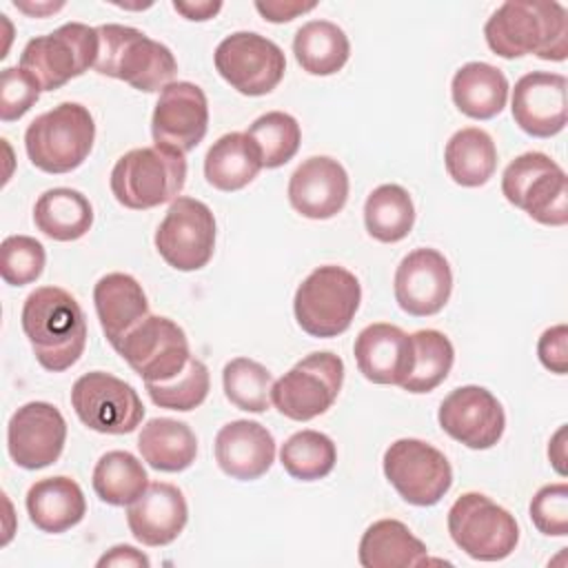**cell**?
<instances>
[{
    "mask_svg": "<svg viewBox=\"0 0 568 568\" xmlns=\"http://www.w3.org/2000/svg\"><path fill=\"white\" fill-rule=\"evenodd\" d=\"M501 193L539 224L564 226L568 222V180L546 153L528 151L515 158L504 169Z\"/></svg>",
    "mask_w": 568,
    "mask_h": 568,
    "instance_id": "cell-7",
    "label": "cell"
},
{
    "mask_svg": "<svg viewBox=\"0 0 568 568\" xmlns=\"http://www.w3.org/2000/svg\"><path fill=\"white\" fill-rule=\"evenodd\" d=\"M95 71L131 84L138 91L153 93L175 82L178 62L169 47L146 33L124 24L98 27Z\"/></svg>",
    "mask_w": 568,
    "mask_h": 568,
    "instance_id": "cell-3",
    "label": "cell"
},
{
    "mask_svg": "<svg viewBox=\"0 0 568 568\" xmlns=\"http://www.w3.org/2000/svg\"><path fill=\"white\" fill-rule=\"evenodd\" d=\"M439 426L446 435L473 450L493 448L506 428L499 399L484 386H459L439 406Z\"/></svg>",
    "mask_w": 568,
    "mask_h": 568,
    "instance_id": "cell-16",
    "label": "cell"
},
{
    "mask_svg": "<svg viewBox=\"0 0 568 568\" xmlns=\"http://www.w3.org/2000/svg\"><path fill=\"white\" fill-rule=\"evenodd\" d=\"M27 513L42 532H64L82 521L87 501L82 488L64 475L36 481L27 493Z\"/></svg>",
    "mask_w": 568,
    "mask_h": 568,
    "instance_id": "cell-26",
    "label": "cell"
},
{
    "mask_svg": "<svg viewBox=\"0 0 568 568\" xmlns=\"http://www.w3.org/2000/svg\"><path fill=\"white\" fill-rule=\"evenodd\" d=\"M67 442V422L49 402L20 406L7 426V448L16 466L27 470L47 468L58 462Z\"/></svg>",
    "mask_w": 568,
    "mask_h": 568,
    "instance_id": "cell-18",
    "label": "cell"
},
{
    "mask_svg": "<svg viewBox=\"0 0 568 568\" xmlns=\"http://www.w3.org/2000/svg\"><path fill=\"white\" fill-rule=\"evenodd\" d=\"M362 302V286L357 277L344 266H317L297 286L293 311L304 333L311 337L342 335Z\"/></svg>",
    "mask_w": 568,
    "mask_h": 568,
    "instance_id": "cell-6",
    "label": "cell"
},
{
    "mask_svg": "<svg viewBox=\"0 0 568 568\" xmlns=\"http://www.w3.org/2000/svg\"><path fill=\"white\" fill-rule=\"evenodd\" d=\"M217 73L242 95H266L284 78V51L253 31L226 36L215 49Z\"/></svg>",
    "mask_w": 568,
    "mask_h": 568,
    "instance_id": "cell-14",
    "label": "cell"
},
{
    "mask_svg": "<svg viewBox=\"0 0 568 568\" xmlns=\"http://www.w3.org/2000/svg\"><path fill=\"white\" fill-rule=\"evenodd\" d=\"M155 248L175 271L206 266L215 251V217L195 197H175L155 231Z\"/></svg>",
    "mask_w": 568,
    "mask_h": 568,
    "instance_id": "cell-15",
    "label": "cell"
},
{
    "mask_svg": "<svg viewBox=\"0 0 568 568\" xmlns=\"http://www.w3.org/2000/svg\"><path fill=\"white\" fill-rule=\"evenodd\" d=\"M22 331L36 359L51 373L71 368L87 346V317L60 286H40L22 304Z\"/></svg>",
    "mask_w": 568,
    "mask_h": 568,
    "instance_id": "cell-2",
    "label": "cell"
},
{
    "mask_svg": "<svg viewBox=\"0 0 568 568\" xmlns=\"http://www.w3.org/2000/svg\"><path fill=\"white\" fill-rule=\"evenodd\" d=\"M209 129V102L204 91L193 82H171L160 91L151 118L155 146L175 153L193 151Z\"/></svg>",
    "mask_w": 568,
    "mask_h": 568,
    "instance_id": "cell-17",
    "label": "cell"
},
{
    "mask_svg": "<svg viewBox=\"0 0 568 568\" xmlns=\"http://www.w3.org/2000/svg\"><path fill=\"white\" fill-rule=\"evenodd\" d=\"M33 222L40 233L55 242H73L87 235L93 224V206L75 189L58 186L44 191L33 206Z\"/></svg>",
    "mask_w": 568,
    "mask_h": 568,
    "instance_id": "cell-31",
    "label": "cell"
},
{
    "mask_svg": "<svg viewBox=\"0 0 568 568\" xmlns=\"http://www.w3.org/2000/svg\"><path fill=\"white\" fill-rule=\"evenodd\" d=\"M71 406L87 428L104 435L133 433L144 417L138 390L104 371H91L75 379Z\"/></svg>",
    "mask_w": 568,
    "mask_h": 568,
    "instance_id": "cell-11",
    "label": "cell"
},
{
    "mask_svg": "<svg viewBox=\"0 0 568 568\" xmlns=\"http://www.w3.org/2000/svg\"><path fill=\"white\" fill-rule=\"evenodd\" d=\"M444 164L455 184L468 189L481 186L493 178L497 169L495 142L484 129H459L446 142Z\"/></svg>",
    "mask_w": 568,
    "mask_h": 568,
    "instance_id": "cell-32",
    "label": "cell"
},
{
    "mask_svg": "<svg viewBox=\"0 0 568 568\" xmlns=\"http://www.w3.org/2000/svg\"><path fill=\"white\" fill-rule=\"evenodd\" d=\"M346 200L348 173L328 155H313L304 160L288 180V202L308 220H328L337 215Z\"/></svg>",
    "mask_w": 568,
    "mask_h": 568,
    "instance_id": "cell-21",
    "label": "cell"
},
{
    "mask_svg": "<svg viewBox=\"0 0 568 568\" xmlns=\"http://www.w3.org/2000/svg\"><path fill=\"white\" fill-rule=\"evenodd\" d=\"M364 224L371 237L384 244L404 240L415 224V206L399 184H382L371 191L364 204Z\"/></svg>",
    "mask_w": 568,
    "mask_h": 568,
    "instance_id": "cell-34",
    "label": "cell"
},
{
    "mask_svg": "<svg viewBox=\"0 0 568 568\" xmlns=\"http://www.w3.org/2000/svg\"><path fill=\"white\" fill-rule=\"evenodd\" d=\"M138 448L151 468L162 473H180L195 462L197 437L184 422L153 417L142 426Z\"/></svg>",
    "mask_w": 568,
    "mask_h": 568,
    "instance_id": "cell-29",
    "label": "cell"
},
{
    "mask_svg": "<svg viewBox=\"0 0 568 568\" xmlns=\"http://www.w3.org/2000/svg\"><path fill=\"white\" fill-rule=\"evenodd\" d=\"M484 36L490 51L506 60L532 53L561 62L568 55V18L555 0H508L486 20Z\"/></svg>",
    "mask_w": 568,
    "mask_h": 568,
    "instance_id": "cell-1",
    "label": "cell"
},
{
    "mask_svg": "<svg viewBox=\"0 0 568 568\" xmlns=\"http://www.w3.org/2000/svg\"><path fill=\"white\" fill-rule=\"evenodd\" d=\"M144 386L155 406L186 413L197 408L206 399L211 379H209L206 364L197 357H191L189 364L169 382L144 384Z\"/></svg>",
    "mask_w": 568,
    "mask_h": 568,
    "instance_id": "cell-40",
    "label": "cell"
},
{
    "mask_svg": "<svg viewBox=\"0 0 568 568\" xmlns=\"http://www.w3.org/2000/svg\"><path fill=\"white\" fill-rule=\"evenodd\" d=\"M91 484L104 504L129 506L146 490L149 477L142 462L129 450H109L98 459Z\"/></svg>",
    "mask_w": 568,
    "mask_h": 568,
    "instance_id": "cell-35",
    "label": "cell"
},
{
    "mask_svg": "<svg viewBox=\"0 0 568 568\" xmlns=\"http://www.w3.org/2000/svg\"><path fill=\"white\" fill-rule=\"evenodd\" d=\"M255 9L268 22H291L300 13L315 9V2H291V0H275V2H255Z\"/></svg>",
    "mask_w": 568,
    "mask_h": 568,
    "instance_id": "cell-45",
    "label": "cell"
},
{
    "mask_svg": "<svg viewBox=\"0 0 568 568\" xmlns=\"http://www.w3.org/2000/svg\"><path fill=\"white\" fill-rule=\"evenodd\" d=\"M173 9L182 13L186 20H209L213 18L220 9L222 2H173Z\"/></svg>",
    "mask_w": 568,
    "mask_h": 568,
    "instance_id": "cell-47",
    "label": "cell"
},
{
    "mask_svg": "<svg viewBox=\"0 0 568 568\" xmlns=\"http://www.w3.org/2000/svg\"><path fill=\"white\" fill-rule=\"evenodd\" d=\"M450 539L477 561L506 559L517 541L515 517L481 493H464L448 510Z\"/></svg>",
    "mask_w": 568,
    "mask_h": 568,
    "instance_id": "cell-8",
    "label": "cell"
},
{
    "mask_svg": "<svg viewBox=\"0 0 568 568\" xmlns=\"http://www.w3.org/2000/svg\"><path fill=\"white\" fill-rule=\"evenodd\" d=\"M95 122L87 106L62 102L38 115L24 133V149L31 164L44 173H69L91 153Z\"/></svg>",
    "mask_w": 568,
    "mask_h": 568,
    "instance_id": "cell-4",
    "label": "cell"
},
{
    "mask_svg": "<svg viewBox=\"0 0 568 568\" xmlns=\"http://www.w3.org/2000/svg\"><path fill=\"white\" fill-rule=\"evenodd\" d=\"M222 386L226 399L240 410L264 413L271 406L273 375L255 359H231L222 371Z\"/></svg>",
    "mask_w": 568,
    "mask_h": 568,
    "instance_id": "cell-38",
    "label": "cell"
},
{
    "mask_svg": "<svg viewBox=\"0 0 568 568\" xmlns=\"http://www.w3.org/2000/svg\"><path fill=\"white\" fill-rule=\"evenodd\" d=\"M93 304L104 337L113 348L149 315L142 284L126 273H106L100 277L93 288Z\"/></svg>",
    "mask_w": 568,
    "mask_h": 568,
    "instance_id": "cell-25",
    "label": "cell"
},
{
    "mask_svg": "<svg viewBox=\"0 0 568 568\" xmlns=\"http://www.w3.org/2000/svg\"><path fill=\"white\" fill-rule=\"evenodd\" d=\"M280 462L293 479L315 481L335 468L337 448L333 439L320 430H300L282 444Z\"/></svg>",
    "mask_w": 568,
    "mask_h": 568,
    "instance_id": "cell-37",
    "label": "cell"
},
{
    "mask_svg": "<svg viewBox=\"0 0 568 568\" xmlns=\"http://www.w3.org/2000/svg\"><path fill=\"white\" fill-rule=\"evenodd\" d=\"M353 353L359 373L373 384L402 386L413 368V339L395 324L377 322L362 328Z\"/></svg>",
    "mask_w": 568,
    "mask_h": 568,
    "instance_id": "cell-23",
    "label": "cell"
},
{
    "mask_svg": "<svg viewBox=\"0 0 568 568\" xmlns=\"http://www.w3.org/2000/svg\"><path fill=\"white\" fill-rule=\"evenodd\" d=\"M246 133L255 142L262 166L266 169H277L293 160L302 140L297 120L284 111H268L260 115Z\"/></svg>",
    "mask_w": 568,
    "mask_h": 568,
    "instance_id": "cell-39",
    "label": "cell"
},
{
    "mask_svg": "<svg viewBox=\"0 0 568 568\" xmlns=\"http://www.w3.org/2000/svg\"><path fill=\"white\" fill-rule=\"evenodd\" d=\"M293 53L306 73L333 75L346 64L351 42L335 22L311 20L297 29L293 38Z\"/></svg>",
    "mask_w": 568,
    "mask_h": 568,
    "instance_id": "cell-33",
    "label": "cell"
},
{
    "mask_svg": "<svg viewBox=\"0 0 568 568\" xmlns=\"http://www.w3.org/2000/svg\"><path fill=\"white\" fill-rule=\"evenodd\" d=\"M453 291L448 260L435 248L410 251L395 271V300L413 317L439 313Z\"/></svg>",
    "mask_w": 568,
    "mask_h": 568,
    "instance_id": "cell-19",
    "label": "cell"
},
{
    "mask_svg": "<svg viewBox=\"0 0 568 568\" xmlns=\"http://www.w3.org/2000/svg\"><path fill=\"white\" fill-rule=\"evenodd\" d=\"M537 355H539V362L550 373L566 375V371H568V328L564 324L546 328L537 342Z\"/></svg>",
    "mask_w": 568,
    "mask_h": 568,
    "instance_id": "cell-44",
    "label": "cell"
},
{
    "mask_svg": "<svg viewBox=\"0 0 568 568\" xmlns=\"http://www.w3.org/2000/svg\"><path fill=\"white\" fill-rule=\"evenodd\" d=\"M149 557L133 546H115L98 559V566H149Z\"/></svg>",
    "mask_w": 568,
    "mask_h": 568,
    "instance_id": "cell-46",
    "label": "cell"
},
{
    "mask_svg": "<svg viewBox=\"0 0 568 568\" xmlns=\"http://www.w3.org/2000/svg\"><path fill=\"white\" fill-rule=\"evenodd\" d=\"M455 106L473 120H490L506 106L508 80L488 62H466L450 82Z\"/></svg>",
    "mask_w": 568,
    "mask_h": 568,
    "instance_id": "cell-27",
    "label": "cell"
},
{
    "mask_svg": "<svg viewBox=\"0 0 568 568\" xmlns=\"http://www.w3.org/2000/svg\"><path fill=\"white\" fill-rule=\"evenodd\" d=\"M262 169V158L248 133L231 131L211 144L204 158V178L217 191H240Z\"/></svg>",
    "mask_w": 568,
    "mask_h": 568,
    "instance_id": "cell-28",
    "label": "cell"
},
{
    "mask_svg": "<svg viewBox=\"0 0 568 568\" xmlns=\"http://www.w3.org/2000/svg\"><path fill=\"white\" fill-rule=\"evenodd\" d=\"M413 339V368L402 382L408 393H430L450 373L455 362V348L450 339L433 328H422L410 335Z\"/></svg>",
    "mask_w": 568,
    "mask_h": 568,
    "instance_id": "cell-36",
    "label": "cell"
},
{
    "mask_svg": "<svg viewBox=\"0 0 568 568\" xmlns=\"http://www.w3.org/2000/svg\"><path fill=\"white\" fill-rule=\"evenodd\" d=\"M384 475L413 506H435L453 486V468L444 453L413 437L397 439L386 448Z\"/></svg>",
    "mask_w": 568,
    "mask_h": 568,
    "instance_id": "cell-12",
    "label": "cell"
},
{
    "mask_svg": "<svg viewBox=\"0 0 568 568\" xmlns=\"http://www.w3.org/2000/svg\"><path fill=\"white\" fill-rule=\"evenodd\" d=\"M98 47V29L67 22L53 33L29 40L20 53V67L38 80L42 91H55L95 64Z\"/></svg>",
    "mask_w": 568,
    "mask_h": 568,
    "instance_id": "cell-9",
    "label": "cell"
},
{
    "mask_svg": "<svg viewBox=\"0 0 568 568\" xmlns=\"http://www.w3.org/2000/svg\"><path fill=\"white\" fill-rule=\"evenodd\" d=\"M189 521V506L182 490L166 481H153L129 504L126 524L144 546H166L178 539Z\"/></svg>",
    "mask_w": 568,
    "mask_h": 568,
    "instance_id": "cell-22",
    "label": "cell"
},
{
    "mask_svg": "<svg viewBox=\"0 0 568 568\" xmlns=\"http://www.w3.org/2000/svg\"><path fill=\"white\" fill-rule=\"evenodd\" d=\"M113 197L133 211L173 202L186 182V160L164 146L126 151L111 171Z\"/></svg>",
    "mask_w": 568,
    "mask_h": 568,
    "instance_id": "cell-5",
    "label": "cell"
},
{
    "mask_svg": "<svg viewBox=\"0 0 568 568\" xmlns=\"http://www.w3.org/2000/svg\"><path fill=\"white\" fill-rule=\"evenodd\" d=\"M115 351L144 384L169 382L193 357L184 331L162 315H146L120 339Z\"/></svg>",
    "mask_w": 568,
    "mask_h": 568,
    "instance_id": "cell-13",
    "label": "cell"
},
{
    "mask_svg": "<svg viewBox=\"0 0 568 568\" xmlns=\"http://www.w3.org/2000/svg\"><path fill=\"white\" fill-rule=\"evenodd\" d=\"M44 246L29 235H9L0 246V275L11 286L36 282L44 271Z\"/></svg>",
    "mask_w": 568,
    "mask_h": 568,
    "instance_id": "cell-41",
    "label": "cell"
},
{
    "mask_svg": "<svg viewBox=\"0 0 568 568\" xmlns=\"http://www.w3.org/2000/svg\"><path fill=\"white\" fill-rule=\"evenodd\" d=\"M342 382V357L331 351H317L302 357L288 373L273 382L271 402L284 417L308 422L335 404Z\"/></svg>",
    "mask_w": 568,
    "mask_h": 568,
    "instance_id": "cell-10",
    "label": "cell"
},
{
    "mask_svg": "<svg viewBox=\"0 0 568 568\" xmlns=\"http://www.w3.org/2000/svg\"><path fill=\"white\" fill-rule=\"evenodd\" d=\"M566 78L550 71H530L515 82L513 120L532 138H552L568 120Z\"/></svg>",
    "mask_w": 568,
    "mask_h": 568,
    "instance_id": "cell-20",
    "label": "cell"
},
{
    "mask_svg": "<svg viewBox=\"0 0 568 568\" xmlns=\"http://www.w3.org/2000/svg\"><path fill=\"white\" fill-rule=\"evenodd\" d=\"M535 528L550 537L568 535V486L564 481L541 486L530 501Z\"/></svg>",
    "mask_w": 568,
    "mask_h": 568,
    "instance_id": "cell-43",
    "label": "cell"
},
{
    "mask_svg": "<svg viewBox=\"0 0 568 568\" xmlns=\"http://www.w3.org/2000/svg\"><path fill=\"white\" fill-rule=\"evenodd\" d=\"M42 87L22 67H7L0 75V120L13 122L22 118L40 98Z\"/></svg>",
    "mask_w": 568,
    "mask_h": 568,
    "instance_id": "cell-42",
    "label": "cell"
},
{
    "mask_svg": "<svg viewBox=\"0 0 568 568\" xmlns=\"http://www.w3.org/2000/svg\"><path fill=\"white\" fill-rule=\"evenodd\" d=\"M215 462L229 477L253 481L273 466L275 439L260 422H229L215 435Z\"/></svg>",
    "mask_w": 568,
    "mask_h": 568,
    "instance_id": "cell-24",
    "label": "cell"
},
{
    "mask_svg": "<svg viewBox=\"0 0 568 568\" xmlns=\"http://www.w3.org/2000/svg\"><path fill=\"white\" fill-rule=\"evenodd\" d=\"M428 561V550L406 524L379 519L359 539V564L364 568H406Z\"/></svg>",
    "mask_w": 568,
    "mask_h": 568,
    "instance_id": "cell-30",
    "label": "cell"
}]
</instances>
